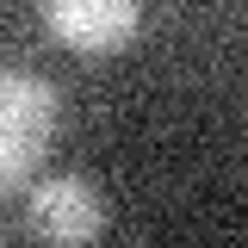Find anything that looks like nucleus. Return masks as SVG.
I'll return each instance as SVG.
<instances>
[{
  "label": "nucleus",
  "instance_id": "nucleus-3",
  "mask_svg": "<svg viewBox=\"0 0 248 248\" xmlns=\"http://www.w3.org/2000/svg\"><path fill=\"white\" fill-rule=\"evenodd\" d=\"M44 25L56 31L68 50H81V56H112L118 44L137 37L143 6L137 0H50Z\"/></svg>",
  "mask_w": 248,
  "mask_h": 248
},
{
  "label": "nucleus",
  "instance_id": "nucleus-1",
  "mask_svg": "<svg viewBox=\"0 0 248 248\" xmlns=\"http://www.w3.org/2000/svg\"><path fill=\"white\" fill-rule=\"evenodd\" d=\"M56 137V87L31 68H0V192L25 186Z\"/></svg>",
  "mask_w": 248,
  "mask_h": 248
},
{
  "label": "nucleus",
  "instance_id": "nucleus-2",
  "mask_svg": "<svg viewBox=\"0 0 248 248\" xmlns=\"http://www.w3.org/2000/svg\"><path fill=\"white\" fill-rule=\"evenodd\" d=\"M25 223L50 248H87L106 230V205L81 174H50L25 192Z\"/></svg>",
  "mask_w": 248,
  "mask_h": 248
}]
</instances>
